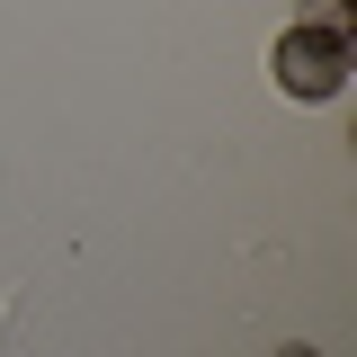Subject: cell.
I'll return each instance as SVG.
<instances>
[{"mask_svg": "<svg viewBox=\"0 0 357 357\" xmlns=\"http://www.w3.org/2000/svg\"><path fill=\"white\" fill-rule=\"evenodd\" d=\"M268 72H277V89H295V98H331V89L349 81V45L312 36V27H286L277 54H268Z\"/></svg>", "mask_w": 357, "mask_h": 357, "instance_id": "1", "label": "cell"}, {"mask_svg": "<svg viewBox=\"0 0 357 357\" xmlns=\"http://www.w3.org/2000/svg\"><path fill=\"white\" fill-rule=\"evenodd\" d=\"M304 27H312V36H340V45H349V0H312V9H304Z\"/></svg>", "mask_w": 357, "mask_h": 357, "instance_id": "2", "label": "cell"}, {"mask_svg": "<svg viewBox=\"0 0 357 357\" xmlns=\"http://www.w3.org/2000/svg\"><path fill=\"white\" fill-rule=\"evenodd\" d=\"M286 357H312V349H286Z\"/></svg>", "mask_w": 357, "mask_h": 357, "instance_id": "3", "label": "cell"}]
</instances>
